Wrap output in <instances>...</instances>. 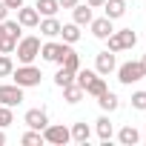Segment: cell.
Masks as SVG:
<instances>
[{
	"label": "cell",
	"instance_id": "obj_1",
	"mask_svg": "<svg viewBox=\"0 0 146 146\" xmlns=\"http://www.w3.org/2000/svg\"><path fill=\"white\" fill-rule=\"evenodd\" d=\"M75 83H78L86 95H95V98L106 89V78L98 75V72H92V69H78V72H75Z\"/></svg>",
	"mask_w": 146,
	"mask_h": 146
},
{
	"label": "cell",
	"instance_id": "obj_2",
	"mask_svg": "<svg viewBox=\"0 0 146 146\" xmlns=\"http://www.w3.org/2000/svg\"><path fill=\"white\" fill-rule=\"evenodd\" d=\"M12 78H15V83H17V86L29 89V86H40L43 72H40L37 66H32V63H20V66L12 72Z\"/></svg>",
	"mask_w": 146,
	"mask_h": 146
},
{
	"label": "cell",
	"instance_id": "obj_3",
	"mask_svg": "<svg viewBox=\"0 0 146 146\" xmlns=\"http://www.w3.org/2000/svg\"><path fill=\"white\" fill-rule=\"evenodd\" d=\"M15 49H17V60L20 63H35V57L40 54V37H35V35L20 37Z\"/></svg>",
	"mask_w": 146,
	"mask_h": 146
},
{
	"label": "cell",
	"instance_id": "obj_4",
	"mask_svg": "<svg viewBox=\"0 0 146 146\" xmlns=\"http://www.w3.org/2000/svg\"><path fill=\"white\" fill-rule=\"evenodd\" d=\"M106 40H109V52H123V49H132L137 43V35L132 29H120V32H112Z\"/></svg>",
	"mask_w": 146,
	"mask_h": 146
},
{
	"label": "cell",
	"instance_id": "obj_5",
	"mask_svg": "<svg viewBox=\"0 0 146 146\" xmlns=\"http://www.w3.org/2000/svg\"><path fill=\"white\" fill-rule=\"evenodd\" d=\"M43 140L52 143V146H66V143L72 140V132H69L66 126H60V123H49V126L43 129Z\"/></svg>",
	"mask_w": 146,
	"mask_h": 146
},
{
	"label": "cell",
	"instance_id": "obj_6",
	"mask_svg": "<svg viewBox=\"0 0 146 146\" xmlns=\"http://www.w3.org/2000/svg\"><path fill=\"white\" fill-rule=\"evenodd\" d=\"M69 49H72V43H54V40H49V43L40 46V54L49 63H63V57H66Z\"/></svg>",
	"mask_w": 146,
	"mask_h": 146
},
{
	"label": "cell",
	"instance_id": "obj_7",
	"mask_svg": "<svg viewBox=\"0 0 146 146\" xmlns=\"http://www.w3.org/2000/svg\"><path fill=\"white\" fill-rule=\"evenodd\" d=\"M23 103V86L17 83H3L0 86V106H20Z\"/></svg>",
	"mask_w": 146,
	"mask_h": 146
},
{
	"label": "cell",
	"instance_id": "obj_8",
	"mask_svg": "<svg viewBox=\"0 0 146 146\" xmlns=\"http://www.w3.org/2000/svg\"><path fill=\"white\" fill-rule=\"evenodd\" d=\"M143 78V69H140V63H135V60H129V63H123V66H117V80L120 83H126V86H132V83H137Z\"/></svg>",
	"mask_w": 146,
	"mask_h": 146
},
{
	"label": "cell",
	"instance_id": "obj_9",
	"mask_svg": "<svg viewBox=\"0 0 146 146\" xmlns=\"http://www.w3.org/2000/svg\"><path fill=\"white\" fill-rule=\"evenodd\" d=\"M117 69V60H115V52H100L98 57H95V72L98 75H112V72Z\"/></svg>",
	"mask_w": 146,
	"mask_h": 146
},
{
	"label": "cell",
	"instance_id": "obj_10",
	"mask_svg": "<svg viewBox=\"0 0 146 146\" xmlns=\"http://www.w3.org/2000/svg\"><path fill=\"white\" fill-rule=\"evenodd\" d=\"M23 123H26L29 129H37V132H43V129L49 126V115H46L43 109H29V112H26V117H23Z\"/></svg>",
	"mask_w": 146,
	"mask_h": 146
},
{
	"label": "cell",
	"instance_id": "obj_11",
	"mask_svg": "<svg viewBox=\"0 0 146 146\" xmlns=\"http://www.w3.org/2000/svg\"><path fill=\"white\" fill-rule=\"evenodd\" d=\"M89 26H92V35H95L98 40H106V37L115 32V29H112V20H109L106 15H103V17H98V20L92 17V23H89Z\"/></svg>",
	"mask_w": 146,
	"mask_h": 146
},
{
	"label": "cell",
	"instance_id": "obj_12",
	"mask_svg": "<svg viewBox=\"0 0 146 146\" xmlns=\"http://www.w3.org/2000/svg\"><path fill=\"white\" fill-rule=\"evenodd\" d=\"M17 23H20V26H29V29L37 26V23H40L37 9H35V6H20V9H17Z\"/></svg>",
	"mask_w": 146,
	"mask_h": 146
},
{
	"label": "cell",
	"instance_id": "obj_13",
	"mask_svg": "<svg viewBox=\"0 0 146 146\" xmlns=\"http://www.w3.org/2000/svg\"><path fill=\"white\" fill-rule=\"evenodd\" d=\"M98 103H100V109H103V112H115V109L120 106L117 95H115V92H109V89H103V92L98 95Z\"/></svg>",
	"mask_w": 146,
	"mask_h": 146
},
{
	"label": "cell",
	"instance_id": "obj_14",
	"mask_svg": "<svg viewBox=\"0 0 146 146\" xmlns=\"http://www.w3.org/2000/svg\"><path fill=\"white\" fill-rule=\"evenodd\" d=\"M103 9H106V17L109 20H117V17L126 15V3H123V0H106Z\"/></svg>",
	"mask_w": 146,
	"mask_h": 146
},
{
	"label": "cell",
	"instance_id": "obj_15",
	"mask_svg": "<svg viewBox=\"0 0 146 146\" xmlns=\"http://www.w3.org/2000/svg\"><path fill=\"white\" fill-rule=\"evenodd\" d=\"M72 15H75V23H78V26H89V23H92V6H89V3H86V6L78 3L75 9H72Z\"/></svg>",
	"mask_w": 146,
	"mask_h": 146
},
{
	"label": "cell",
	"instance_id": "obj_16",
	"mask_svg": "<svg viewBox=\"0 0 146 146\" xmlns=\"http://www.w3.org/2000/svg\"><path fill=\"white\" fill-rule=\"evenodd\" d=\"M95 129H98V137H100V140H103V143H106V140H109V137H112V132H115V126H112V120H109V117H106V115H103V117H98V120H95Z\"/></svg>",
	"mask_w": 146,
	"mask_h": 146
},
{
	"label": "cell",
	"instance_id": "obj_17",
	"mask_svg": "<svg viewBox=\"0 0 146 146\" xmlns=\"http://www.w3.org/2000/svg\"><path fill=\"white\" fill-rule=\"evenodd\" d=\"M117 140H120L123 146H135V143L140 140V132H137L135 126H123V129L117 132Z\"/></svg>",
	"mask_w": 146,
	"mask_h": 146
},
{
	"label": "cell",
	"instance_id": "obj_18",
	"mask_svg": "<svg viewBox=\"0 0 146 146\" xmlns=\"http://www.w3.org/2000/svg\"><path fill=\"white\" fill-rule=\"evenodd\" d=\"M60 37H63V43H78V40H80V26H78V23L60 26Z\"/></svg>",
	"mask_w": 146,
	"mask_h": 146
},
{
	"label": "cell",
	"instance_id": "obj_19",
	"mask_svg": "<svg viewBox=\"0 0 146 146\" xmlns=\"http://www.w3.org/2000/svg\"><path fill=\"white\" fill-rule=\"evenodd\" d=\"M35 9H37V15H43V17H54L57 9H60V3H57V0H37Z\"/></svg>",
	"mask_w": 146,
	"mask_h": 146
},
{
	"label": "cell",
	"instance_id": "obj_20",
	"mask_svg": "<svg viewBox=\"0 0 146 146\" xmlns=\"http://www.w3.org/2000/svg\"><path fill=\"white\" fill-rule=\"evenodd\" d=\"M69 132H72V140H75V143H86V140L92 137V129H89V123H75Z\"/></svg>",
	"mask_w": 146,
	"mask_h": 146
},
{
	"label": "cell",
	"instance_id": "obj_21",
	"mask_svg": "<svg viewBox=\"0 0 146 146\" xmlns=\"http://www.w3.org/2000/svg\"><path fill=\"white\" fill-rule=\"evenodd\" d=\"M37 26H40V35H46V37H57V35H60V23H57L54 17H46V20H40Z\"/></svg>",
	"mask_w": 146,
	"mask_h": 146
},
{
	"label": "cell",
	"instance_id": "obj_22",
	"mask_svg": "<svg viewBox=\"0 0 146 146\" xmlns=\"http://www.w3.org/2000/svg\"><path fill=\"white\" fill-rule=\"evenodd\" d=\"M83 95H86V92H83L78 83H69V86H63V100H66V103H78Z\"/></svg>",
	"mask_w": 146,
	"mask_h": 146
},
{
	"label": "cell",
	"instance_id": "obj_23",
	"mask_svg": "<svg viewBox=\"0 0 146 146\" xmlns=\"http://www.w3.org/2000/svg\"><path fill=\"white\" fill-rule=\"evenodd\" d=\"M60 66H63V69H69V72H78V69H80V54H78L75 49H69Z\"/></svg>",
	"mask_w": 146,
	"mask_h": 146
},
{
	"label": "cell",
	"instance_id": "obj_24",
	"mask_svg": "<svg viewBox=\"0 0 146 146\" xmlns=\"http://www.w3.org/2000/svg\"><path fill=\"white\" fill-rule=\"evenodd\" d=\"M15 46H17V40H15L12 35L0 32V54H12V52H15Z\"/></svg>",
	"mask_w": 146,
	"mask_h": 146
},
{
	"label": "cell",
	"instance_id": "obj_25",
	"mask_svg": "<svg viewBox=\"0 0 146 146\" xmlns=\"http://www.w3.org/2000/svg\"><path fill=\"white\" fill-rule=\"evenodd\" d=\"M54 83L63 89V86H69V83H75V72H69V69H63L60 66V72H57V75H54Z\"/></svg>",
	"mask_w": 146,
	"mask_h": 146
},
{
	"label": "cell",
	"instance_id": "obj_26",
	"mask_svg": "<svg viewBox=\"0 0 146 146\" xmlns=\"http://www.w3.org/2000/svg\"><path fill=\"white\" fill-rule=\"evenodd\" d=\"M12 72H15V63L9 54H0V78H12Z\"/></svg>",
	"mask_w": 146,
	"mask_h": 146
},
{
	"label": "cell",
	"instance_id": "obj_27",
	"mask_svg": "<svg viewBox=\"0 0 146 146\" xmlns=\"http://www.w3.org/2000/svg\"><path fill=\"white\" fill-rule=\"evenodd\" d=\"M23 143H26V146H40V143H43V132H37V129L26 132V135H23Z\"/></svg>",
	"mask_w": 146,
	"mask_h": 146
},
{
	"label": "cell",
	"instance_id": "obj_28",
	"mask_svg": "<svg viewBox=\"0 0 146 146\" xmlns=\"http://www.w3.org/2000/svg\"><path fill=\"white\" fill-rule=\"evenodd\" d=\"M15 123V115H12V106H0V129H6Z\"/></svg>",
	"mask_w": 146,
	"mask_h": 146
},
{
	"label": "cell",
	"instance_id": "obj_29",
	"mask_svg": "<svg viewBox=\"0 0 146 146\" xmlns=\"http://www.w3.org/2000/svg\"><path fill=\"white\" fill-rule=\"evenodd\" d=\"M3 32L12 35L15 40H20V23H17V20H3Z\"/></svg>",
	"mask_w": 146,
	"mask_h": 146
},
{
	"label": "cell",
	"instance_id": "obj_30",
	"mask_svg": "<svg viewBox=\"0 0 146 146\" xmlns=\"http://www.w3.org/2000/svg\"><path fill=\"white\" fill-rule=\"evenodd\" d=\"M132 106L143 112V109H146V92H135V95H132Z\"/></svg>",
	"mask_w": 146,
	"mask_h": 146
},
{
	"label": "cell",
	"instance_id": "obj_31",
	"mask_svg": "<svg viewBox=\"0 0 146 146\" xmlns=\"http://www.w3.org/2000/svg\"><path fill=\"white\" fill-rule=\"evenodd\" d=\"M57 3H60V9H75L80 0H57Z\"/></svg>",
	"mask_w": 146,
	"mask_h": 146
},
{
	"label": "cell",
	"instance_id": "obj_32",
	"mask_svg": "<svg viewBox=\"0 0 146 146\" xmlns=\"http://www.w3.org/2000/svg\"><path fill=\"white\" fill-rule=\"evenodd\" d=\"M6 15H9V6L3 3V0H0V23H3V20H6Z\"/></svg>",
	"mask_w": 146,
	"mask_h": 146
},
{
	"label": "cell",
	"instance_id": "obj_33",
	"mask_svg": "<svg viewBox=\"0 0 146 146\" xmlns=\"http://www.w3.org/2000/svg\"><path fill=\"white\" fill-rule=\"evenodd\" d=\"M3 3H6L9 9H20V6H23V0H3Z\"/></svg>",
	"mask_w": 146,
	"mask_h": 146
},
{
	"label": "cell",
	"instance_id": "obj_34",
	"mask_svg": "<svg viewBox=\"0 0 146 146\" xmlns=\"http://www.w3.org/2000/svg\"><path fill=\"white\" fill-rule=\"evenodd\" d=\"M86 3H89L92 9H98V6H103V3H106V0H86Z\"/></svg>",
	"mask_w": 146,
	"mask_h": 146
},
{
	"label": "cell",
	"instance_id": "obj_35",
	"mask_svg": "<svg viewBox=\"0 0 146 146\" xmlns=\"http://www.w3.org/2000/svg\"><path fill=\"white\" fill-rule=\"evenodd\" d=\"M140 69H143V78H146V54H143V60H140Z\"/></svg>",
	"mask_w": 146,
	"mask_h": 146
},
{
	"label": "cell",
	"instance_id": "obj_36",
	"mask_svg": "<svg viewBox=\"0 0 146 146\" xmlns=\"http://www.w3.org/2000/svg\"><path fill=\"white\" fill-rule=\"evenodd\" d=\"M6 143V135H3V129H0V146H3Z\"/></svg>",
	"mask_w": 146,
	"mask_h": 146
},
{
	"label": "cell",
	"instance_id": "obj_37",
	"mask_svg": "<svg viewBox=\"0 0 146 146\" xmlns=\"http://www.w3.org/2000/svg\"><path fill=\"white\" fill-rule=\"evenodd\" d=\"M0 32H3V23H0Z\"/></svg>",
	"mask_w": 146,
	"mask_h": 146
}]
</instances>
